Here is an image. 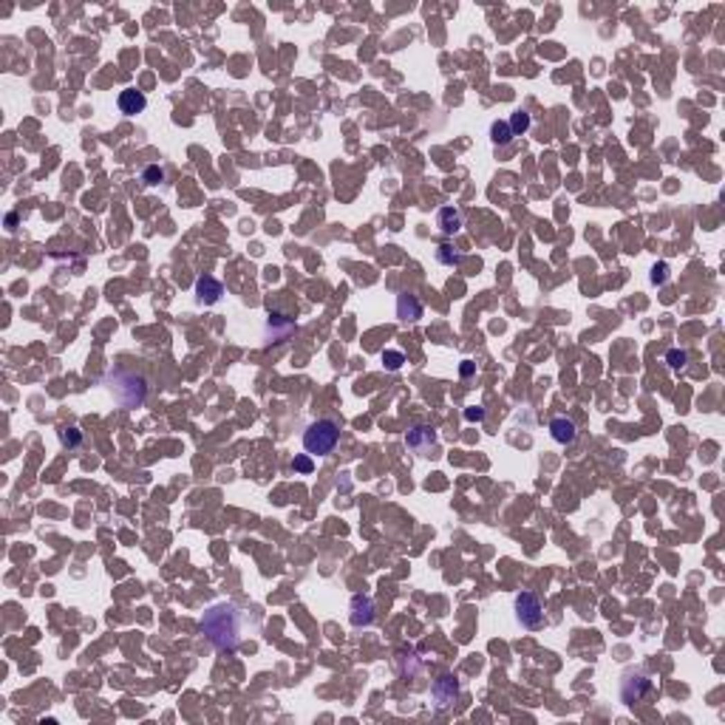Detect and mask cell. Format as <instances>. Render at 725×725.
Wrapping results in <instances>:
<instances>
[{
	"instance_id": "cell-6",
	"label": "cell",
	"mask_w": 725,
	"mask_h": 725,
	"mask_svg": "<svg viewBox=\"0 0 725 725\" xmlns=\"http://www.w3.org/2000/svg\"><path fill=\"white\" fill-rule=\"evenodd\" d=\"M351 626L357 629H366L374 623V600L369 595H354L351 598Z\"/></svg>"
},
{
	"instance_id": "cell-8",
	"label": "cell",
	"mask_w": 725,
	"mask_h": 725,
	"mask_svg": "<svg viewBox=\"0 0 725 725\" xmlns=\"http://www.w3.org/2000/svg\"><path fill=\"white\" fill-rule=\"evenodd\" d=\"M431 694H434V700H437V708L445 711V708L453 706V700L459 697V683L453 680V677H439V680L434 683Z\"/></svg>"
},
{
	"instance_id": "cell-3",
	"label": "cell",
	"mask_w": 725,
	"mask_h": 725,
	"mask_svg": "<svg viewBox=\"0 0 725 725\" xmlns=\"http://www.w3.org/2000/svg\"><path fill=\"white\" fill-rule=\"evenodd\" d=\"M516 618L524 629H538L544 623V607H541L538 595H533V592L516 595Z\"/></svg>"
},
{
	"instance_id": "cell-21",
	"label": "cell",
	"mask_w": 725,
	"mask_h": 725,
	"mask_svg": "<svg viewBox=\"0 0 725 725\" xmlns=\"http://www.w3.org/2000/svg\"><path fill=\"white\" fill-rule=\"evenodd\" d=\"M59 442H63L66 448H77V445L82 442L80 428H63V431H59Z\"/></svg>"
},
{
	"instance_id": "cell-11",
	"label": "cell",
	"mask_w": 725,
	"mask_h": 725,
	"mask_svg": "<svg viewBox=\"0 0 725 725\" xmlns=\"http://www.w3.org/2000/svg\"><path fill=\"white\" fill-rule=\"evenodd\" d=\"M397 318L405 320V323H414V320L422 318V304H419L416 295H411V292L397 295Z\"/></svg>"
},
{
	"instance_id": "cell-2",
	"label": "cell",
	"mask_w": 725,
	"mask_h": 725,
	"mask_svg": "<svg viewBox=\"0 0 725 725\" xmlns=\"http://www.w3.org/2000/svg\"><path fill=\"white\" fill-rule=\"evenodd\" d=\"M340 442V425L331 419H318L304 431V450L309 457H329Z\"/></svg>"
},
{
	"instance_id": "cell-9",
	"label": "cell",
	"mask_w": 725,
	"mask_h": 725,
	"mask_svg": "<svg viewBox=\"0 0 725 725\" xmlns=\"http://www.w3.org/2000/svg\"><path fill=\"white\" fill-rule=\"evenodd\" d=\"M221 295H224L221 281L210 278V275H204V278L196 281V297H199V304L213 306V304H219V300H221Z\"/></svg>"
},
{
	"instance_id": "cell-17",
	"label": "cell",
	"mask_w": 725,
	"mask_h": 725,
	"mask_svg": "<svg viewBox=\"0 0 725 725\" xmlns=\"http://www.w3.org/2000/svg\"><path fill=\"white\" fill-rule=\"evenodd\" d=\"M437 261H439V264H445V266H459V264H462V253H457L453 247L442 244V247L437 250Z\"/></svg>"
},
{
	"instance_id": "cell-22",
	"label": "cell",
	"mask_w": 725,
	"mask_h": 725,
	"mask_svg": "<svg viewBox=\"0 0 725 725\" xmlns=\"http://www.w3.org/2000/svg\"><path fill=\"white\" fill-rule=\"evenodd\" d=\"M666 281H669V264L660 261L652 266V284H666Z\"/></svg>"
},
{
	"instance_id": "cell-7",
	"label": "cell",
	"mask_w": 725,
	"mask_h": 725,
	"mask_svg": "<svg viewBox=\"0 0 725 725\" xmlns=\"http://www.w3.org/2000/svg\"><path fill=\"white\" fill-rule=\"evenodd\" d=\"M405 445L419 453V457H425V450H431V445H437V431L428 428V425H414L405 437Z\"/></svg>"
},
{
	"instance_id": "cell-16",
	"label": "cell",
	"mask_w": 725,
	"mask_h": 725,
	"mask_svg": "<svg viewBox=\"0 0 725 725\" xmlns=\"http://www.w3.org/2000/svg\"><path fill=\"white\" fill-rule=\"evenodd\" d=\"M510 139H513V131H510L507 122H493L490 125V142L493 145H510Z\"/></svg>"
},
{
	"instance_id": "cell-20",
	"label": "cell",
	"mask_w": 725,
	"mask_h": 725,
	"mask_svg": "<svg viewBox=\"0 0 725 725\" xmlns=\"http://www.w3.org/2000/svg\"><path fill=\"white\" fill-rule=\"evenodd\" d=\"M666 362H669V369L680 371V369H686V362H688V351H683V349H669V351H666Z\"/></svg>"
},
{
	"instance_id": "cell-14",
	"label": "cell",
	"mask_w": 725,
	"mask_h": 725,
	"mask_svg": "<svg viewBox=\"0 0 725 725\" xmlns=\"http://www.w3.org/2000/svg\"><path fill=\"white\" fill-rule=\"evenodd\" d=\"M437 224L445 235H453V232H459L462 230V213L457 207H442L439 213H437Z\"/></svg>"
},
{
	"instance_id": "cell-18",
	"label": "cell",
	"mask_w": 725,
	"mask_h": 725,
	"mask_svg": "<svg viewBox=\"0 0 725 725\" xmlns=\"http://www.w3.org/2000/svg\"><path fill=\"white\" fill-rule=\"evenodd\" d=\"M403 362H405V354H403V351H394V349H385V351H383V366H385L388 371H400Z\"/></svg>"
},
{
	"instance_id": "cell-12",
	"label": "cell",
	"mask_w": 725,
	"mask_h": 725,
	"mask_svg": "<svg viewBox=\"0 0 725 725\" xmlns=\"http://www.w3.org/2000/svg\"><path fill=\"white\" fill-rule=\"evenodd\" d=\"M550 434H553L556 442H561V445H572V442H576V437H578V428H576V422H572V419H567V416H556V419L550 422Z\"/></svg>"
},
{
	"instance_id": "cell-25",
	"label": "cell",
	"mask_w": 725,
	"mask_h": 725,
	"mask_svg": "<svg viewBox=\"0 0 725 725\" xmlns=\"http://www.w3.org/2000/svg\"><path fill=\"white\" fill-rule=\"evenodd\" d=\"M459 371H462V377H470V374H473V362H470V360H465Z\"/></svg>"
},
{
	"instance_id": "cell-24",
	"label": "cell",
	"mask_w": 725,
	"mask_h": 725,
	"mask_svg": "<svg viewBox=\"0 0 725 725\" xmlns=\"http://www.w3.org/2000/svg\"><path fill=\"white\" fill-rule=\"evenodd\" d=\"M465 419H468V422H481V419H485V408H479V405H476V408H468V411H465Z\"/></svg>"
},
{
	"instance_id": "cell-10",
	"label": "cell",
	"mask_w": 725,
	"mask_h": 725,
	"mask_svg": "<svg viewBox=\"0 0 725 725\" xmlns=\"http://www.w3.org/2000/svg\"><path fill=\"white\" fill-rule=\"evenodd\" d=\"M116 105H119V111H122L125 116H136V113H142V111L147 108V100H145L142 91H136V88H125V91H119Z\"/></svg>"
},
{
	"instance_id": "cell-23",
	"label": "cell",
	"mask_w": 725,
	"mask_h": 725,
	"mask_svg": "<svg viewBox=\"0 0 725 725\" xmlns=\"http://www.w3.org/2000/svg\"><path fill=\"white\" fill-rule=\"evenodd\" d=\"M292 468H295L297 473H312V459H309V457H297V459L292 462Z\"/></svg>"
},
{
	"instance_id": "cell-5",
	"label": "cell",
	"mask_w": 725,
	"mask_h": 725,
	"mask_svg": "<svg viewBox=\"0 0 725 725\" xmlns=\"http://www.w3.org/2000/svg\"><path fill=\"white\" fill-rule=\"evenodd\" d=\"M111 388H113V397L116 400H122L125 397V391H131L134 394V400H136V405H142V400H145V380L142 377H136V374H131V371H116V374H111Z\"/></svg>"
},
{
	"instance_id": "cell-13",
	"label": "cell",
	"mask_w": 725,
	"mask_h": 725,
	"mask_svg": "<svg viewBox=\"0 0 725 725\" xmlns=\"http://www.w3.org/2000/svg\"><path fill=\"white\" fill-rule=\"evenodd\" d=\"M295 331V323L289 320V318H284V315H269L266 318V340H286L289 335Z\"/></svg>"
},
{
	"instance_id": "cell-15",
	"label": "cell",
	"mask_w": 725,
	"mask_h": 725,
	"mask_svg": "<svg viewBox=\"0 0 725 725\" xmlns=\"http://www.w3.org/2000/svg\"><path fill=\"white\" fill-rule=\"evenodd\" d=\"M510 131H513V136H522V134H527L530 131V113L527 111H516L510 116Z\"/></svg>"
},
{
	"instance_id": "cell-19",
	"label": "cell",
	"mask_w": 725,
	"mask_h": 725,
	"mask_svg": "<svg viewBox=\"0 0 725 725\" xmlns=\"http://www.w3.org/2000/svg\"><path fill=\"white\" fill-rule=\"evenodd\" d=\"M142 181L147 187H156V185H162V181H165V170L159 165H150V167L142 170Z\"/></svg>"
},
{
	"instance_id": "cell-4",
	"label": "cell",
	"mask_w": 725,
	"mask_h": 725,
	"mask_svg": "<svg viewBox=\"0 0 725 725\" xmlns=\"http://www.w3.org/2000/svg\"><path fill=\"white\" fill-rule=\"evenodd\" d=\"M649 691H652V680H649L646 674H641V672L626 674V677L621 680V700H623L626 706L641 703Z\"/></svg>"
},
{
	"instance_id": "cell-1",
	"label": "cell",
	"mask_w": 725,
	"mask_h": 725,
	"mask_svg": "<svg viewBox=\"0 0 725 725\" xmlns=\"http://www.w3.org/2000/svg\"><path fill=\"white\" fill-rule=\"evenodd\" d=\"M204 638L219 652H235L241 643V612L232 603H216L201 618Z\"/></svg>"
}]
</instances>
